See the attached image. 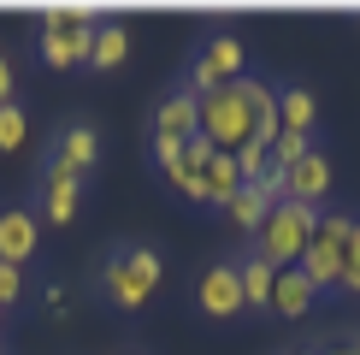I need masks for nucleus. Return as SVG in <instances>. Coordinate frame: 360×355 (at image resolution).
<instances>
[{
	"instance_id": "obj_1",
	"label": "nucleus",
	"mask_w": 360,
	"mask_h": 355,
	"mask_svg": "<svg viewBox=\"0 0 360 355\" xmlns=\"http://www.w3.org/2000/svg\"><path fill=\"white\" fill-rule=\"evenodd\" d=\"M95 24H101V12H95V6H41V36H36L41 66H53V71L89 66V48H95Z\"/></svg>"
},
{
	"instance_id": "obj_2",
	"label": "nucleus",
	"mask_w": 360,
	"mask_h": 355,
	"mask_svg": "<svg viewBox=\"0 0 360 355\" xmlns=\"http://www.w3.org/2000/svg\"><path fill=\"white\" fill-rule=\"evenodd\" d=\"M313 225H319V207H302V201H278L272 213H266V225L254 231V255H260L266 266H302V255H307V237H313Z\"/></svg>"
},
{
	"instance_id": "obj_3",
	"label": "nucleus",
	"mask_w": 360,
	"mask_h": 355,
	"mask_svg": "<svg viewBox=\"0 0 360 355\" xmlns=\"http://www.w3.org/2000/svg\"><path fill=\"white\" fill-rule=\"evenodd\" d=\"M349 231H354V213H319V225L307 237V255H302V278L313 285V296L337 290L342 285V249H349Z\"/></svg>"
},
{
	"instance_id": "obj_4",
	"label": "nucleus",
	"mask_w": 360,
	"mask_h": 355,
	"mask_svg": "<svg viewBox=\"0 0 360 355\" xmlns=\"http://www.w3.org/2000/svg\"><path fill=\"white\" fill-rule=\"evenodd\" d=\"M201 137L219 148V154H236L243 142H254V113L243 101V89L224 83L213 95H201Z\"/></svg>"
},
{
	"instance_id": "obj_5",
	"label": "nucleus",
	"mask_w": 360,
	"mask_h": 355,
	"mask_svg": "<svg viewBox=\"0 0 360 355\" xmlns=\"http://www.w3.org/2000/svg\"><path fill=\"white\" fill-rule=\"evenodd\" d=\"M195 314H201L207 325H231V320H243V314H248L236 261H213L201 278H195Z\"/></svg>"
},
{
	"instance_id": "obj_6",
	"label": "nucleus",
	"mask_w": 360,
	"mask_h": 355,
	"mask_svg": "<svg viewBox=\"0 0 360 355\" xmlns=\"http://www.w3.org/2000/svg\"><path fill=\"white\" fill-rule=\"evenodd\" d=\"M83 207V178L65 172L59 160H41V201H36V219L41 225H71Z\"/></svg>"
},
{
	"instance_id": "obj_7",
	"label": "nucleus",
	"mask_w": 360,
	"mask_h": 355,
	"mask_svg": "<svg viewBox=\"0 0 360 355\" xmlns=\"http://www.w3.org/2000/svg\"><path fill=\"white\" fill-rule=\"evenodd\" d=\"M48 160H59L65 172H95L101 166V130L89 125V118H65V125L53 130V142H48Z\"/></svg>"
},
{
	"instance_id": "obj_8",
	"label": "nucleus",
	"mask_w": 360,
	"mask_h": 355,
	"mask_svg": "<svg viewBox=\"0 0 360 355\" xmlns=\"http://www.w3.org/2000/svg\"><path fill=\"white\" fill-rule=\"evenodd\" d=\"M36 249H41V219H36V207H0V261H6V266H24Z\"/></svg>"
},
{
	"instance_id": "obj_9",
	"label": "nucleus",
	"mask_w": 360,
	"mask_h": 355,
	"mask_svg": "<svg viewBox=\"0 0 360 355\" xmlns=\"http://www.w3.org/2000/svg\"><path fill=\"white\" fill-rule=\"evenodd\" d=\"M154 137H166V142L201 137V95H195V89H172L154 107Z\"/></svg>"
},
{
	"instance_id": "obj_10",
	"label": "nucleus",
	"mask_w": 360,
	"mask_h": 355,
	"mask_svg": "<svg viewBox=\"0 0 360 355\" xmlns=\"http://www.w3.org/2000/svg\"><path fill=\"white\" fill-rule=\"evenodd\" d=\"M101 296H107L118 314H136V308H148V296H154V290L124 266V249H112V255L101 261Z\"/></svg>"
},
{
	"instance_id": "obj_11",
	"label": "nucleus",
	"mask_w": 360,
	"mask_h": 355,
	"mask_svg": "<svg viewBox=\"0 0 360 355\" xmlns=\"http://www.w3.org/2000/svg\"><path fill=\"white\" fill-rule=\"evenodd\" d=\"M325 196H331V154L313 148L307 160H295V166H290V201L319 207V213H325Z\"/></svg>"
},
{
	"instance_id": "obj_12",
	"label": "nucleus",
	"mask_w": 360,
	"mask_h": 355,
	"mask_svg": "<svg viewBox=\"0 0 360 355\" xmlns=\"http://www.w3.org/2000/svg\"><path fill=\"white\" fill-rule=\"evenodd\" d=\"M278 125L295 137H313L319 130V95L307 83H278Z\"/></svg>"
},
{
	"instance_id": "obj_13",
	"label": "nucleus",
	"mask_w": 360,
	"mask_h": 355,
	"mask_svg": "<svg viewBox=\"0 0 360 355\" xmlns=\"http://www.w3.org/2000/svg\"><path fill=\"white\" fill-rule=\"evenodd\" d=\"M243 189V172H236V154H213L201 172V207H231V196Z\"/></svg>"
},
{
	"instance_id": "obj_14",
	"label": "nucleus",
	"mask_w": 360,
	"mask_h": 355,
	"mask_svg": "<svg viewBox=\"0 0 360 355\" xmlns=\"http://www.w3.org/2000/svg\"><path fill=\"white\" fill-rule=\"evenodd\" d=\"M195 54H201V59H207V66L219 71L224 83H236V77L248 71V48H243V36H231V30H219V36H207V42H201Z\"/></svg>"
},
{
	"instance_id": "obj_15",
	"label": "nucleus",
	"mask_w": 360,
	"mask_h": 355,
	"mask_svg": "<svg viewBox=\"0 0 360 355\" xmlns=\"http://www.w3.org/2000/svg\"><path fill=\"white\" fill-rule=\"evenodd\" d=\"M313 302H319V296H313V285L302 278V266H283V273L272 278V314H283V320H302Z\"/></svg>"
},
{
	"instance_id": "obj_16",
	"label": "nucleus",
	"mask_w": 360,
	"mask_h": 355,
	"mask_svg": "<svg viewBox=\"0 0 360 355\" xmlns=\"http://www.w3.org/2000/svg\"><path fill=\"white\" fill-rule=\"evenodd\" d=\"M130 59V30L118 18H101L95 24V48H89V71H118Z\"/></svg>"
},
{
	"instance_id": "obj_17",
	"label": "nucleus",
	"mask_w": 360,
	"mask_h": 355,
	"mask_svg": "<svg viewBox=\"0 0 360 355\" xmlns=\"http://www.w3.org/2000/svg\"><path fill=\"white\" fill-rule=\"evenodd\" d=\"M236 273H243V302H248V308H272V278H278V266H266V261L248 249V255L236 261Z\"/></svg>"
},
{
	"instance_id": "obj_18",
	"label": "nucleus",
	"mask_w": 360,
	"mask_h": 355,
	"mask_svg": "<svg viewBox=\"0 0 360 355\" xmlns=\"http://www.w3.org/2000/svg\"><path fill=\"white\" fill-rule=\"evenodd\" d=\"M266 213H272V201H266V196H260L254 184H243V189L231 196V207H224V219H231L236 231H248V237H254V231L266 225Z\"/></svg>"
},
{
	"instance_id": "obj_19",
	"label": "nucleus",
	"mask_w": 360,
	"mask_h": 355,
	"mask_svg": "<svg viewBox=\"0 0 360 355\" xmlns=\"http://www.w3.org/2000/svg\"><path fill=\"white\" fill-rule=\"evenodd\" d=\"M124 249V266L142 278L148 290H160V278H166V261H160V249H148V243H118Z\"/></svg>"
},
{
	"instance_id": "obj_20",
	"label": "nucleus",
	"mask_w": 360,
	"mask_h": 355,
	"mask_svg": "<svg viewBox=\"0 0 360 355\" xmlns=\"http://www.w3.org/2000/svg\"><path fill=\"white\" fill-rule=\"evenodd\" d=\"M24 142H30V113L18 101H6V107H0V154H18Z\"/></svg>"
},
{
	"instance_id": "obj_21",
	"label": "nucleus",
	"mask_w": 360,
	"mask_h": 355,
	"mask_svg": "<svg viewBox=\"0 0 360 355\" xmlns=\"http://www.w3.org/2000/svg\"><path fill=\"white\" fill-rule=\"evenodd\" d=\"M313 154V137H295V130H278V142H272V166L278 172H290L295 160H307Z\"/></svg>"
},
{
	"instance_id": "obj_22",
	"label": "nucleus",
	"mask_w": 360,
	"mask_h": 355,
	"mask_svg": "<svg viewBox=\"0 0 360 355\" xmlns=\"http://www.w3.org/2000/svg\"><path fill=\"white\" fill-rule=\"evenodd\" d=\"M266 166H272V148H266V142H243V148H236V172H243V184H260Z\"/></svg>"
},
{
	"instance_id": "obj_23",
	"label": "nucleus",
	"mask_w": 360,
	"mask_h": 355,
	"mask_svg": "<svg viewBox=\"0 0 360 355\" xmlns=\"http://www.w3.org/2000/svg\"><path fill=\"white\" fill-rule=\"evenodd\" d=\"M337 290H349V296H360V213H354L349 249H342V285H337Z\"/></svg>"
},
{
	"instance_id": "obj_24",
	"label": "nucleus",
	"mask_w": 360,
	"mask_h": 355,
	"mask_svg": "<svg viewBox=\"0 0 360 355\" xmlns=\"http://www.w3.org/2000/svg\"><path fill=\"white\" fill-rule=\"evenodd\" d=\"M18 302H24V266H6V261H0V314H12Z\"/></svg>"
},
{
	"instance_id": "obj_25",
	"label": "nucleus",
	"mask_w": 360,
	"mask_h": 355,
	"mask_svg": "<svg viewBox=\"0 0 360 355\" xmlns=\"http://www.w3.org/2000/svg\"><path fill=\"white\" fill-rule=\"evenodd\" d=\"M6 101H18V66H12V54H0V107Z\"/></svg>"
},
{
	"instance_id": "obj_26",
	"label": "nucleus",
	"mask_w": 360,
	"mask_h": 355,
	"mask_svg": "<svg viewBox=\"0 0 360 355\" xmlns=\"http://www.w3.org/2000/svg\"><path fill=\"white\" fill-rule=\"evenodd\" d=\"M41 302H48V308H65L71 290H65V285H48V290H41Z\"/></svg>"
},
{
	"instance_id": "obj_27",
	"label": "nucleus",
	"mask_w": 360,
	"mask_h": 355,
	"mask_svg": "<svg viewBox=\"0 0 360 355\" xmlns=\"http://www.w3.org/2000/svg\"><path fill=\"white\" fill-rule=\"evenodd\" d=\"M325 355H360V344H337V349H325Z\"/></svg>"
},
{
	"instance_id": "obj_28",
	"label": "nucleus",
	"mask_w": 360,
	"mask_h": 355,
	"mask_svg": "<svg viewBox=\"0 0 360 355\" xmlns=\"http://www.w3.org/2000/svg\"><path fill=\"white\" fill-rule=\"evenodd\" d=\"M290 355H319V349H290Z\"/></svg>"
},
{
	"instance_id": "obj_29",
	"label": "nucleus",
	"mask_w": 360,
	"mask_h": 355,
	"mask_svg": "<svg viewBox=\"0 0 360 355\" xmlns=\"http://www.w3.org/2000/svg\"><path fill=\"white\" fill-rule=\"evenodd\" d=\"M0 337H6V314H0Z\"/></svg>"
},
{
	"instance_id": "obj_30",
	"label": "nucleus",
	"mask_w": 360,
	"mask_h": 355,
	"mask_svg": "<svg viewBox=\"0 0 360 355\" xmlns=\"http://www.w3.org/2000/svg\"><path fill=\"white\" fill-rule=\"evenodd\" d=\"M124 355H142V349H124Z\"/></svg>"
},
{
	"instance_id": "obj_31",
	"label": "nucleus",
	"mask_w": 360,
	"mask_h": 355,
	"mask_svg": "<svg viewBox=\"0 0 360 355\" xmlns=\"http://www.w3.org/2000/svg\"><path fill=\"white\" fill-rule=\"evenodd\" d=\"M354 344H360V337H354Z\"/></svg>"
}]
</instances>
